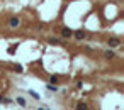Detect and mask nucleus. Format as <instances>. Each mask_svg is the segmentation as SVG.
Returning <instances> with one entry per match:
<instances>
[{
  "mask_svg": "<svg viewBox=\"0 0 124 110\" xmlns=\"http://www.w3.org/2000/svg\"><path fill=\"white\" fill-rule=\"evenodd\" d=\"M9 26H10V29H17L21 26V19L19 17H12V19L9 21Z\"/></svg>",
  "mask_w": 124,
  "mask_h": 110,
  "instance_id": "nucleus-1",
  "label": "nucleus"
},
{
  "mask_svg": "<svg viewBox=\"0 0 124 110\" xmlns=\"http://www.w3.org/2000/svg\"><path fill=\"white\" fill-rule=\"evenodd\" d=\"M72 34H73V32H72V29H68V27H63V29H61V36H63L65 39L72 37Z\"/></svg>",
  "mask_w": 124,
  "mask_h": 110,
  "instance_id": "nucleus-2",
  "label": "nucleus"
},
{
  "mask_svg": "<svg viewBox=\"0 0 124 110\" xmlns=\"http://www.w3.org/2000/svg\"><path fill=\"white\" fill-rule=\"evenodd\" d=\"M107 44H109V46H111V47H117V46H119V44H121V41H119V39H117V37H111V39H109V41H107Z\"/></svg>",
  "mask_w": 124,
  "mask_h": 110,
  "instance_id": "nucleus-3",
  "label": "nucleus"
},
{
  "mask_svg": "<svg viewBox=\"0 0 124 110\" xmlns=\"http://www.w3.org/2000/svg\"><path fill=\"white\" fill-rule=\"evenodd\" d=\"M75 37H77L78 41H82V39L85 37V32H83V31H77V32H75Z\"/></svg>",
  "mask_w": 124,
  "mask_h": 110,
  "instance_id": "nucleus-4",
  "label": "nucleus"
},
{
  "mask_svg": "<svg viewBox=\"0 0 124 110\" xmlns=\"http://www.w3.org/2000/svg\"><path fill=\"white\" fill-rule=\"evenodd\" d=\"M29 95L34 98V100H39L41 97H39V93H38V91H34V90H29Z\"/></svg>",
  "mask_w": 124,
  "mask_h": 110,
  "instance_id": "nucleus-5",
  "label": "nucleus"
},
{
  "mask_svg": "<svg viewBox=\"0 0 124 110\" xmlns=\"http://www.w3.org/2000/svg\"><path fill=\"white\" fill-rule=\"evenodd\" d=\"M104 56H105V58H107V59H112V58L116 56V54H114L112 51H105V52H104Z\"/></svg>",
  "mask_w": 124,
  "mask_h": 110,
  "instance_id": "nucleus-6",
  "label": "nucleus"
},
{
  "mask_svg": "<svg viewBox=\"0 0 124 110\" xmlns=\"http://www.w3.org/2000/svg\"><path fill=\"white\" fill-rule=\"evenodd\" d=\"M15 102H17V103H19L21 107H26V100H24L22 97H17V98H15Z\"/></svg>",
  "mask_w": 124,
  "mask_h": 110,
  "instance_id": "nucleus-7",
  "label": "nucleus"
},
{
  "mask_svg": "<svg viewBox=\"0 0 124 110\" xmlns=\"http://www.w3.org/2000/svg\"><path fill=\"white\" fill-rule=\"evenodd\" d=\"M77 110H88V107H87L85 103L80 102V103H77Z\"/></svg>",
  "mask_w": 124,
  "mask_h": 110,
  "instance_id": "nucleus-8",
  "label": "nucleus"
},
{
  "mask_svg": "<svg viewBox=\"0 0 124 110\" xmlns=\"http://www.w3.org/2000/svg\"><path fill=\"white\" fill-rule=\"evenodd\" d=\"M14 71H15V73H22L24 69H22V66H21V64H14Z\"/></svg>",
  "mask_w": 124,
  "mask_h": 110,
  "instance_id": "nucleus-9",
  "label": "nucleus"
},
{
  "mask_svg": "<svg viewBox=\"0 0 124 110\" xmlns=\"http://www.w3.org/2000/svg\"><path fill=\"white\" fill-rule=\"evenodd\" d=\"M48 90H51V91H58V85H48Z\"/></svg>",
  "mask_w": 124,
  "mask_h": 110,
  "instance_id": "nucleus-10",
  "label": "nucleus"
},
{
  "mask_svg": "<svg viewBox=\"0 0 124 110\" xmlns=\"http://www.w3.org/2000/svg\"><path fill=\"white\" fill-rule=\"evenodd\" d=\"M0 103H10V100L5 98V97H0Z\"/></svg>",
  "mask_w": 124,
  "mask_h": 110,
  "instance_id": "nucleus-11",
  "label": "nucleus"
},
{
  "mask_svg": "<svg viewBox=\"0 0 124 110\" xmlns=\"http://www.w3.org/2000/svg\"><path fill=\"white\" fill-rule=\"evenodd\" d=\"M49 81H51V83H58V78H56V76H51Z\"/></svg>",
  "mask_w": 124,
  "mask_h": 110,
  "instance_id": "nucleus-12",
  "label": "nucleus"
},
{
  "mask_svg": "<svg viewBox=\"0 0 124 110\" xmlns=\"http://www.w3.org/2000/svg\"><path fill=\"white\" fill-rule=\"evenodd\" d=\"M38 110H49V108H46V107H44V108H43V107H41V108H38Z\"/></svg>",
  "mask_w": 124,
  "mask_h": 110,
  "instance_id": "nucleus-13",
  "label": "nucleus"
}]
</instances>
